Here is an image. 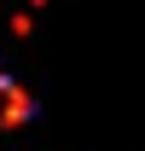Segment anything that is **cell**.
I'll use <instances>...</instances> for the list:
<instances>
[{
  "instance_id": "6da1fadb",
  "label": "cell",
  "mask_w": 145,
  "mask_h": 151,
  "mask_svg": "<svg viewBox=\"0 0 145 151\" xmlns=\"http://www.w3.org/2000/svg\"><path fill=\"white\" fill-rule=\"evenodd\" d=\"M23 116H29V93L12 87V76H0V128H12V122H23Z\"/></svg>"
}]
</instances>
